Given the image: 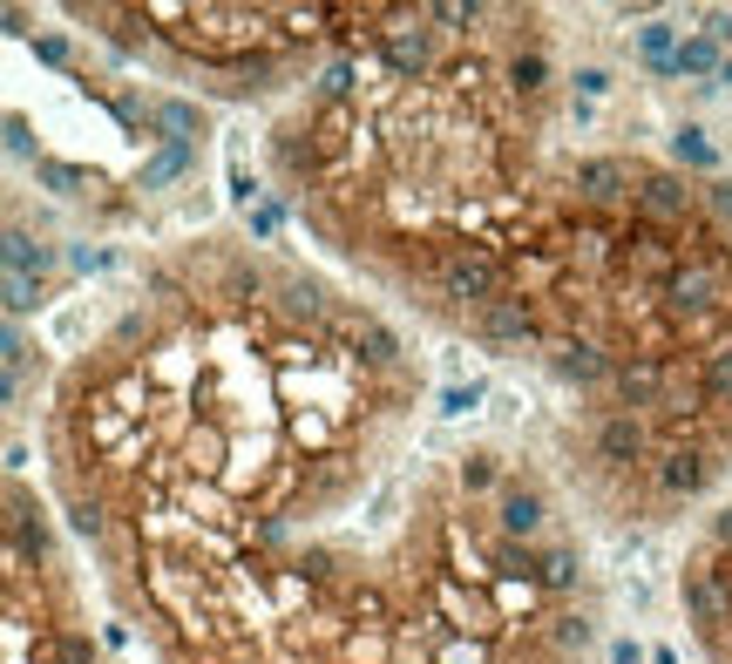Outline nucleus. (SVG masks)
<instances>
[{
    "label": "nucleus",
    "mask_w": 732,
    "mask_h": 664,
    "mask_svg": "<svg viewBox=\"0 0 732 664\" xmlns=\"http://www.w3.org/2000/svg\"><path fill=\"white\" fill-rule=\"evenodd\" d=\"M333 258L156 244L41 407L48 502L156 664H591L549 407Z\"/></svg>",
    "instance_id": "1"
},
{
    "label": "nucleus",
    "mask_w": 732,
    "mask_h": 664,
    "mask_svg": "<svg viewBox=\"0 0 732 664\" xmlns=\"http://www.w3.org/2000/svg\"><path fill=\"white\" fill-rule=\"evenodd\" d=\"M543 8H400L272 116V197L435 340L536 373L556 448L644 421L665 523L732 488V217L712 177L563 143Z\"/></svg>",
    "instance_id": "2"
},
{
    "label": "nucleus",
    "mask_w": 732,
    "mask_h": 664,
    "mask_svg": "<svg viewBox=\"0 0 732 664\" xmlns=\"http://www.w3.org/2000/svg\"><path fill=\"white\" fill-rule=\"evenodd\" d=\"M68 21L197 96L265 102L380 41L400 8H68Z\"/></svg>",
    "instance_id": "3"
},
{
    "label": "nucleus",
    "mask_w": 732,
    "mask_h": 664,
    "mask_svg": "<svg viewBox=\"0 0 732 664\" xmlns=\"http://www.w3.org/2000/svg\"><path fill=\"white\" fill-rule=\"evenodd\" d=\"M8 664H123L89 631V590L55 523V502L28 475H8Z\"/></svg>",
    "instance_id": "4"
},
{
    "label": "nucleus",
    "mask_w": 732,
    "mask_h": 664,
    "mask_svg": "<svg viewBox=\"0 0 732 664\" xmlns=\"http://www.w3.org/2000/svg\"><path fill=\"white\" fill-rule=\"evenodd\" d=\"M679 611L705 664H732V488L712 502L679 563Z\"/></svg>",
    "instance_id": "5"
},
{
    "label": "nucleus",
    "mask_w": 732,
    "mask_h": 664,
    "mask_svg": "<svg viewBox=\"0 0 732 664\" xmlns=\"http://www.w3.org/2000/svg\"><path fill=\"white\" fill-rule=\"evenodd\" d=\"M637 55L658 68V75H672V61H679V55H672V21H644V28H637Z\"/></svg>",
    "instance_id": "6"
},
{
    "label": "nucleus",
    "mask_w": 732,
    "mask_h": 664,
    "mask_svg": "<svg viewBox=\"0 0 732 664\" xmlns=\"http://www.w3.org/2000/svg\"><path fill=\"white\" fill-rule=\"evenodd\" d=\"M719 68H725V55L712 41H685L679 61H672V75H719Z\"/></svg>",
    "instance_id": "7"
},
{
    "label": "nucleus",
    "mask_w": 732,
    "mask_h": 664,
    "mask_svg": "<svg viewBox=\"0 0 732 664\" xmlns=\"http://www.w3.org/2000/svg\"><path fill=\"white\" fill-rule=\"evenodd\" d=\"M719 81H732V61H725V68H719Z\"/></svg>",
    "instance_id": "8"
}]
</instances>
